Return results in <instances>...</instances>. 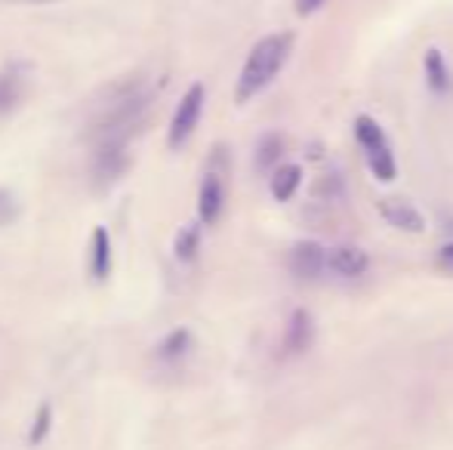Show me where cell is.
Here are the masks:
<instances>
[{
	"instance_id": "22",
	"label": "cell",
	"mask_w": 453,
	"mask_h": 450,
	"mask_svg": "<svg viewBox=\"0 0 453 450\" xmlns=\"http://www.w3.org/2000/svg\"><path fill=\"white\" fill-rule=\"evenodd\" d=\"M28 4H43V0H28Z\"/></svg>"
},
{
	"instance_id": "18",
	"label": "cell",
	"mask_w": 453,
	"mask_h": 450,
	"mask_svg": "<svg viewBox=\"0 0 453 450\" xmlns=\"http://www.w3.org/2000/svg\"><path fill=\"white\" fill-rule=\"evenodd\" d=\"M50 423H53V408L50 404H41L37 408V416H35V426H31V445H41L43 439H47V432H50Z\"/></svg>"
},
{
	"instance_id": "3",
	"label": "cell",
	"mask_w": 453,
	"mask_h": 450,
	"mask_svg": "<svg viewBox=\"0 0 453 450\" xmlns=\"http://www.w3.org/2000/svg\"><path fill=\"white\" fill-rule=\"evenodd\" d=\"M355 139H358V145L364 149L370 173L380 182H392L398 176V164H395L392 145H388L386 133H382V126L370 114H358L355 118Z\"/></svg>"
},
{
	"instance_id": "10",
	"label": "cell",
	"mask_w": 453,
	"mask_h": 450,
	"mask_svg": "<svg viewBox=\"0 0 453 450\" xmlns=\"http://www.w3.org/2000/svg\"><path fill=\"white\" fill-rule=\"evenodd\" d=\"M370 265L367 250L355 244H340L330 250V271H336L340 278H361Z\"/></svg>"
},
{
	"instance_id": "13",
	"label": "cell",
	"mask_w": 453,
	"mask_h": 450,
	"mask_svg": "<svg viewBox=\"0 0 453 450\" xmlns=\"http://www.w3.org/2000/svg\"><path fill=\"white\" fill-rule=\"evenodd\" d=\"M269 186L274 201H290L296 194V188L303 186V167L299 164H280L269 176Z\"/></svg>"
},
{
	"instance_id": "15",
	"label": "cell",
	"mask_w": 453,
	"mask_h": 450,
	"mask_svg": "<svg viewBox=\"0 0 453 450\" xmlns=\"http://www.w3.org/2000/svg\"><path fill=\"white\" fill-rule=\"evenodd\" d=\"M22 103V74L0 72V114H10Z\"/></svg>"
},
{
	"instance_id": "21",
	"label": "cell",
	"mask_w": 453,
	"mask_h": 450,
	"mask_svg": "<svg viewBox=\"0 0 453 450\" xmlns=\"http://www.w3.org/2000/svg\"><path fill=\"white\" fill-rule=\"evenodd\" d=\"M321 4H327V0H296V12L299 16H311Z\"/></svg>"
},
{
	"instance_id": "12",
	"label": "cell",
	"mask_w": 453,
	"mask_h": 450,
	"mask_svg": "<svg viewBox=\"0 0 453 450\" xmlns=\"http://www.w3.org/2000/svg\"><path fill=\"white\" fill-rule=\"evenodd\" d=\"M108 271H111V238L99 225L93 228V238H90V275L96 281H105Z\"/></svg>"
},
{
	"instance_id": "5",
	"label": "cell",
	"mask_w": 453,
	"mask_h": 450,
	"mask_svg": "<svg viewBox=\"0 0 453 450\" xmlns=\"http://www.w3.org/2000/svg\"><path fill=\"white\" fill-rule=\"evenodd\" d=\"M130 167V151H127L124 139H96L93 142V179L108 186V182L120 179Z\"/></svg>"
},
{
	"instance_id": "6",
	"label": "cell",
	"mask_w": 453,
	"mask_h": 450,
	"mask_svg": "<svg viewBox=\"0 0 453 450\" xmlns=\"http://www.w3.org/2000/svg\"><path fill=\"white\" fill-rule=\"evenodd\" d=\"M287 269L299 281H321L330 269V250L318 240H299L287 253Z\"/></svg>"
},
{
	"instance_id": "17",
	"label": "cell",
	"mask_w": 453,
	"mask_h": 450,
	"mask_svg": "<svg viewBox=\"0 0 453 450\" xmlns=\"http://www.w3.org/2000/svg\"><path fill=\"white\" fill-rule=\"evenodd\" d=\"M197 247H201V228L197 225H185L180 228V234H176V259H182V263H191V259L197 256Z\"/></svg>"
},
{
	"instance_id": "14",
	"label": "cell",
	"mask_w": 453,
	"mask_h": 450,
	"mask_svg": "<svg viewBox=\"0 0 453 450\" xmlns=\"http://www.w3.org/2000/svg\"><path fill=\"white\" fill-rule=\"evenodd\" d=\"M280 155H284V139L278 136V133H265L263 139H259V145H257V170L259 173H274V170L280 167Z\"/></svg>"
},
{
	"instance_id": "11",
	"label": "cell",
	"mask_w": 453,
	"mask_h": 450,
	"mask_svg": "<svg viewBox=\"0 0 453 450\" xmlns=\"http://www.w3.org/2000/svg\"><path fill=\"white\" fill-rule=\"evenodd\" d=\"M423 68H426V84L432 87L435 96H444L450 90V68L444 62V53L438 47H429L426 50V59H423Z\"/></svg>"
},
{
	"instance_id": "7",
	"label": "cell",
	"mask_w": 453,
	"mask_h": 450,
	"mask_svg": "<svg viewBox=\"0 0 453 450\" xmlns=\"http://www.w3.org/2000/svg\"><path fill=\"white\" fill-rule=\"evenodd\" d=\"M226 210V182L219 173H207L197 192V217L203 225H216Z\"/></svg>"
},
{
	"instance_id": "19",
	"label": "cell",
	"mask_w": 453,
	"mask_h": 450,
	"mask_svg": "<svg viewBox=\"0 0 453 450\" xmlns=\"http://www.w3.org/2000/svg\"><path fill=\"white\" fill-rule=\"evenodd\" d=\"M16 217V204L6 192H0V225H6L10 219Z\"/></svg>"
},
{
	"instance_id": "1",
	"label": "cell",
	"mask_w": 453,
	"mask_h": 450,
	"mask_svg": "<svg viewBox=\"0 0 453 450\" xmlns=\"http://www.w3.org/2000/svg\"><path fill=\"white\" fill-rule=\"evenodd\" d=\"M149 105L151 90L145 80H127V84L114 87L111 96L102 103V109L93 120V142L96 139H124V142H130V136L136 133Z\"/></svg>"
},
{
	"instance_id": "4",
	"label": "cell",
	"mask_w": 453,
	"mask_h": 450,
	"mask_svg": "<svg viewBox=\"0 0 453 450\" xmlns=\"http://www.w3.org/2000/svg\"><path fill=\"white\" fill-rule=\"evenodd\" d=\"M203 99H207L203 84H191L188 90H185V96L180 99L173 120H170V126H167V145L173 151L182 149V145L191 139V133L197 130V120H201V111H203Z\"/></svg>"
},
{
	"instance_id": "8",
	"label": "cell",
	"mask_w": 453,
	"mask_h": 450,
	"mask_svg": "<svg viewBox=\"0 0 453 450\" xmlns=\"http://www.w3.org/2000/svg\"><path fill=\"white\" fill-rule=\"evenodd\" d=\"M376 210H380V217L386 219L388 225L401 228V232L419 234L426 228L423 213H419L417 207H413L411 201H404V198H382L380 204H376Z\"/></svg>"
},
{
	"instance_id": "20",
	"label": "cell",
	"mask_w": 453,
	"mask_h": 450,
	"mask_svg": "<svg viewBox=\"0 0 453 450\" xmlns=\"http://www.w3.org/2000/svg\"><path fill=\"white\" fill-rule=\"evenodd\" d=\"M435 265H438V269H444V271H453V244H444L441 250H438Z\"/></svg>"
},
{
	"instance_id": "2",
	"label": "cell",
	"mask_w": 453,
	"mask_h": 450,
	"mask_svg": "<svg viewBox=\"0 0 453 450\" xmlns=\"http://www.w3.org/2000/svg\"><path fill=\"white\" fill-rule=\"evenodd\" d=\"M293 53V34L290 31H280V34H269L250 50L244 68H241L238 87H234V99L238 105L250 103L253 96L265 90L274 78L280 74V68L287 65Z\"/></svg>"
},
{
	"instance_id": "16",
	"label": "cell",
	"mask_w": 453,
	"mask_h": 450,
	"mask_svg": "<svg viewBox=\"0 0 453 450\" xmlns=\"http://www.w3.org/2000/svg\"><path fill=\"white\" fill-rule=\"evenodd\" d=\"M191 348V333L180 327V331H173L167 339H161V346H157V358L161 361H180L182 355H188Z\"/></svg>"
},
{
	"instance_id": "9",
	"label": "cell",
	"mask_w": 453,
	"mask_h": 450,
	"mask_svg": "<svg viewBox=\"0 0 453 450\" xmlns=\"http://www.w3.org/2000/svg\"><path fill=\"white\" fill-rule=\"evenodd\" d=\"M315 342V318L309 309H296L284 331V355H303Z\"/></svg>"
}]
</instances>
